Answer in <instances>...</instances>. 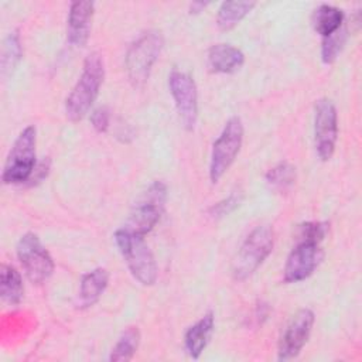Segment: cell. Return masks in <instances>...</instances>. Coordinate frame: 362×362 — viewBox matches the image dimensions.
<instances>
[{
    "mask_svg": "<svg viewBox=\"0 0 362 362\" xmlns=\"http://www.w3.org/2000/svg\"><path fill=\"white\" fill-rule=\"evenodd\" d=\"M266 181L276 189H286L296 181V167L287 161H281L266 173Z\"/></svg>",
    "mask_w": 362,
    "mask_h": 362,
    "instance_id": "obj_23",
    "label": "cell"
},
{
    "mask_svg": "<svg viewBox=\"0 0 362 362\" xmlns=\"http://www.w3.org/2000/svg\"><path fill=\"white\" fill-rule=\"evenodd\" d=\"M90 123L99 133H105L110 124V112L106 106H99L90 113Z\"/></svg>",
    "mask_w": 362,
    "mask_h": 362,
    "instance_id": "obj_26",
    "label": "cell"
},
{
    "mask_svg": "<svg viewBox=\"0 0 362 362\" xmlns=\"http://www.w3.org/2000/svg\"><path fill=\"white\" fill-rule=\"evenodd\" d=\"M214 325H215V318L214 313L209 311L204 314L194 325H191L184 337V344L188 355L194 359H198L199 355L204 352L206 348L212 332H214Z\"/></svg>",
    "mask_w": 362,
    "mask_h": 362,
    "instance_id": "obj_15",
    "label": "cell"
},
{
    "mask_svg": "<svg viewBox=\"0 0 362 362\" xmlns=\"http://www.w3.org/2000/svg\"><path fill=\"white\" fill-rule=\"evenodd\" d=\"M115 242L133 277L143 286H153L158 276V267L143 235L123 226L115 232Z\"/></svg>",
    "mask_w": 362,
    "mask_h": 362,
    "instance_id": "obj_2",
    "label": "cell"
},
{
    "mask_svg": "<svg viewBox=\"0 0 362 362\" xmlns=\"http://www.w3.org/2000/svg\"><path fill=\"white\" fill-rule=\"evenodd\" d=\"M23 55L20 34L17 30H13L8 33L3 40L1 47V75L7 76L10 75L17 64L20 62Z\"/></svg>",
    "mask_w": 362,
    "mask_h": 362,
    "instance_id": "obj_21",
    "label": "cell"
},
{
    "mask_svg": "<svg viewBox=\"0 0 362 362\" xmlns=\"http://www.w3.org/2000/svg\"><path fill=\"white\" fill-rule=\"evenodd\" d=\"M95 3L89 0L72 1L66 21V40L74 47H83L88 42Z\"/></svg>",
    "mask_w": 362,
    "mask_h": 362,
    "instance_id": "obj_13",
    "label": "cell"
},
{
    "mask_svg": "<svg viewBox=\"0 0 362 362\" xmlns=\"http://www.w3.org/2000/svg\"><path fill=\"white\" fill-rule=\"evenodd\" d=\"M140 344V332L137 327H127L122 331L117 342L112 348L109 361L112 362H126L133 358Z\"/></svg>",
    "mask_w": 362,
    "mask_h": 362,
    "instance_id": "obj_20",
    "label": "cell"
},
{
    "mask_svg": "<svg viewBox=\"0 0 362 362\" xmlns=\"http://www.w3.org/2000/svg\"><path fill=\"white\" fill-rule=\"evenodd\" d=\"M165 201H167L165 184L163 181L151 182L134 204L124 228L144 236L160 221L165 206Z\"/></svg>",
    "mask_w": 362,
    "mask_h": 362,
    "instance_id": "obj_6",
    "label": "cell"
},
{
    "mask_svg": "<svg viewBox=\"0 0 362 362\" xmlns=\"http://www.w3.org/2000/svg\"><path fill=\"white\" fill-rule=\"evenodd\" d=\"M311 23L318 34L327 37L344 24V11L335 6L321 4L314 10Z\"/></svg>",
    "mask_w": 362,
    "mask_h": 362,
    "instance_id": "obj_18",
    "label": "cell"
},
{
    "mask_svg": "<svg viewBox=\"0 0 362 362\" xmlns=\"http://www.w3.org/2000/svg\"><path fill=\"white\" fill-rule=\"evenodd\" d=\"M245 62V54L230 44H215L208 49V65L214 72L232 74Z\"/></svg>",
    "mask_w": 362,
    "mask_h": 362,
    "instance_id": "obj_16",
    "label": "cell"
},
{
    "mask_svg": "<svg viewBox=\"0 0 362 362\" xmlns=\"http://www.w3.org/2000/svg\"><path fill=\"white\" fill-rule=\"evenodd\" d=\"M314 139L318 157L324 161L329 160L335 151L338 139V116L335 105L327 98L315 103Z\"/></svg>",
    "mask_w": 362,
    "mask_h": 362,
    "instance_id": "obj_10",
    "label": "cell"
},
{
    "mask_svg": "<svg viewBox=\"0 0 362 362\" xmlns=\"http://www.w3.org/2000/svg\"><path fill=\"white\" fill-rule=\"evenodd\" d=\"M18 260L31 283L41 284L48 280L54 272V260L40 238L33 233H24L17 243Z\"/></svg>",
    "mask_w": 362,
    "mask_h": 362,
    "instance_id": "obj_8",
    "label": "cell"
},
{
    "mask_svg": "<svg viewBox=\"0 0 362 362\" xmlns=\"http://www.w3.org/2000/svg\"><path fill=\"white\" fill-rule=\"evenodd\" d=\"M208 6V3H192V4H189V10H191V13H199L202 8H205Z\"/></svg>",
    "mask_w": 362,
    "mask_h": 362,
    "instance_id": "obj_28",
    "label": "cell"
},
{
    "mask_svg": "<svg viewBox=\"0 0 362 362\" xmlns=\"http://www.w3.org/2000/svg\"><path fill=\"white\" fill-rule=\"evenodd\" d=\"M349 35V27L344 24L332 34L322 37V42H321V58L325 64H332L338 54L342 51L346 40Z\"/></svg>",
    "mask_w": 362,
    "mask_h": 362,
    "instance_id": "obj_22",
    "label": "cell"
},
{
    "mask_svg": "<svg viewBox=\"0 0 362 362\" xmlns=\"http://www.w3.org/2000/svg\"><path fill=\"white\" fill-rule=\"evenodd\" d=\"M109 283V272L103 267H96L86 274H83L79 293H78V307L88 308L99 301L102 294L105 293Z\"/></svg>",
    "mask_w": 362,
    "mask_h": 362,
    "instance_id": "obj_14",
    "label": "cell"
},
{
    "mask_svg": "<svg viewBox=\"0 0 362 362\" xmlns=\"http://www.w3.org/2000/svg\"><path fill=\"white\" fill-rule=\"evenodd\" d=\"M37 130L33 124L24 127L14 140L6 158L1 180L4 184L27 182L35 168Z\"/></svg>",
    "mask_w": 362,
    "mask_h": 362,
    "instance_id": "obj_5",
    "label": "cell"
},
{
    "mask_svg": "<svg viewBox=\"0 0 362 362\" xmlns=\"http://www.w3.org/2000/svg\"><path fill=\"white\" fill-rule=\"evenodd\" d=\"M274 246V232L269 225L256 226L240 245L232 264V274L236 280L252 276L272 253Z\"/></svg>",
    "mask_w": 362,
    "mask_h": 362,
    "instance_id": "obj_4",
    "label": "cell"
},
{
    "mask_svg": "<svg viewBox=\"0 0 362 362\" xmlns=\"http://www.w3.org/2000/svg\"><path fill=\"white\" fill-rule=\"evenodd\" d=\"M322 259V250L318 243L297 242L290 252L284 270L283 279L286 283H298L308 279Z\"/></svg>",
    "mask_w": 362,
    "mask_h": 362,
    "instance_id": "obj_12",
    "label": "cell"
},
{
    "mask_svg": "<svg viewBox=\"0 0 362 362\" xmlns=\"http://www.w3.org/2000/svg\"><path fill=\"white\" fill-rule=\"evenodd\" d=\"M314 320V313L310 308H301L291 317L279 341L277 354L280 361L296 358L300 354L310 338Z\"/></svg>",
    "mask_w": 362,
    "mask_h": 362,
    "instance_id": "obj_11",
    "label": "cell"
},
{
    "mask_svg": "<svg viewBox=\"0 0 362 362\" xmlns=\"http://www.w3.org/2000/svg\"><path fill=\"white\" fill-rule=\"evenodd\" d=\"M255 6V1H223L216 14L218 27L223 31L233 28L252 11Z\"/></svg>",
    "mask_w": 362,
    "mask_h": 362,
    "instance_id": "obj_19",
    "label": "cell"
},
{
    "mask_svg": "<svg viewBox=\"0 0 362 362\" xmlns=\"http://www.w3.org/2000/svg\"><path fill=\"white\" fill-rule=\"evenodd\" d=\"M242 201V195L240 194H236V192H232L229 197L223 198L222 201L214 204L211 208H209V215L215 216V218H219V216H225L228 215L229 212H232L236 206H239Z\"/></svg>",
    "mask_w": 362,
    "mask_h": 362,
    "instance_id": "obj_25",
    "label": "cell"
},
{
    "mask_svg": "<svg viewBox=\"0 0 362 362\" xmlns=\"http://www.w3.org/2000/svg\"><path fill=\"white\" fill-rule=\"evenodd\" d=\"M49 167H51V161H49L48 157H47V158H42L41 161H38V163L35 164V168H34V171H33V174H31V177L28 178L27 182H30V185H34V184L41 182V181L48 175Z\"/></svg>",
    "mask_w": 362,
    "mask_h": 362,
    "instance_id": "obj_27",
    "label": "cell"
},
{
    "mask_svg": "<svg viewBox=\"0 0 362 362\" xmlns=\"http://www.w3.org/2000/svg\"><path fill=\"white\" fill-rule=\"evenodd\" d=\"M328 232V223L321 221H311L304 222L298 226L297 239L298 242H311V243H321Z\"/></svg>",
    "mask_w": 362,
    "mask_h": 362,
    "instance_id": "obj_24",
    "label": "cell"
},
{
    "mask_svg": "<svg viewBox=\"0 0 362 362\" xmlns=\"http://www.w3.org/2000/svg\"><path fill=\"white\" fill-rule=\"evenodd\" d=\"M24 294L20 273L10 264L3 263L0 270V297L7 305H18Z\"/></svg>",
    "mask_w": 362,
    "mask_h": 362,
    "instance_id": "obj_17",
    "label": "cell"
},
{
    "mask_svg": "<svg viewBox=\"0 0 362 362\" xmlns=\"http://www.w3.org/2000/svg\"><path fill=\"white\" fill-rule=\"evenodd\" d=\"M163 35L158 30L141 33L129 47L124 57V66L129 81L134 86H143L151 72L163 48Z\"/></svg>",
    "mask_w": 362,
    "mask_h": 362,
    "instance_id": "obj_3",
    "label": "cell"
},
{
    "mask_svg": "<svg viewBox=\"0 0 362 362\" xmlns=\"http://www.w3.org/2000/svg\"><path fill=\"white\" fill-rule=\"evenodd\" d=\"M105 78V65L99 52H90L85 61L79 79L65 100L66 117L72 122L82 120L99 95Z\"/></svg>",
    "mask_w": 362,
    "mask_h": 362,
    "instance_id": "obj_1",
    "label": "cell"
},
{
    "mask_svg": "<svg viewBox=\"0 0 362 362\" xmlns=\"http://www.w3.org/2000/svg\"><path fill=\"white\" fill-rule=\"evenodd\" d=\"M168 88L184 127L192 130L198 119V92L192 76L184 71L173 69L168 75Z\"/></svg>",
    "mask_w": 362,
    "mask_h": 362,
    "instance_id": "obj_9",
    "label": "cell"
},
{
    "mask_svg": "<svg viewBox=\"0 0 362 362\" xmlns=\"http://www.w3.org/2000/svg\"><path fill=\"white\" fill-rule=\"evenodd\" d=\"M243 141V124L238 116L230 117L215 140L211 151L209 178L215 184L233 164Z\"/></svg>",
    "mask_w": 362,
    "mask_h": 362,
    "instance_id": "obj_7",
    "label": "cell"
}]
</instances>
